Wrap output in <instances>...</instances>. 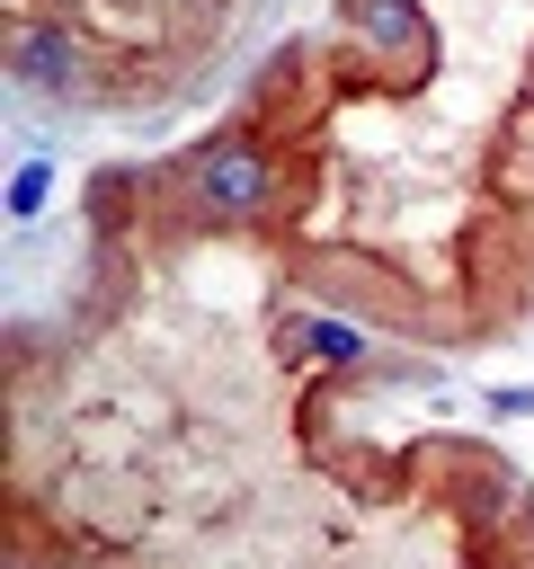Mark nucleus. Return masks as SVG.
<instances>
[{"instance_id": "obj_1", "label": "nucleus", "mask_w": 534, "mask_h": 569, "mask_svg": "<svg viewBox=\"0 0 534 569\" xmlns=\"http://www.w3.org/2000/svg\"><path fill=\"white\" fill-rule=\"evenodd\" d=\"M240 18V0H9V71L53 107H151Z\"/></svg>"}]
</instances>
